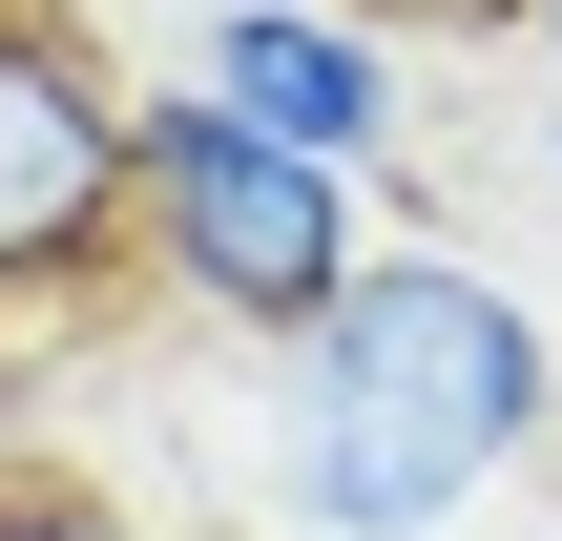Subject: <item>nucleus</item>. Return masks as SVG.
Listing matches in <instances>:
<instances>
[{
    "mask_svg": "<svg viewBox=\"0 0 562 541\" xmlns=\"http://www.w3.org/2000/svg\"><path fill=\"white\" fill-rule=\"evenodd\" d=\"M0 541H167V521H125L104 480H63V459H21V480H0Z\"/></svg>",
    "mask_w": 562,
    "mask_h": 541,
    "instance_id": "obj_5",
    "label": "nucleus"
},
{
    "mask_svg": "<svg viewBox=\"0 0 562 541\" xmlns=\"http://www.w3.org/2000/svg\"><path fill=\"white\" fill-rule=\"evenodd\" d=\"M542 438H562V313L459 229H375L334 271V313H292L250 354L271 541H459Z\"/></svg>",
    "mask_w": 562,
    "mask_h": 541,
    "instance_id": "obj_1",
    "label": "nucleus"
},
{
    "mask_svg": "<svg viewBox=\"0 0 562 541\" xmlns=\"http://www.w3.org/2000/svg\"><path fill=\"white\" fill-rule=\"evenodd\" d=\"M396 208L355 188V167H313V146H271V125H229L209 83H125V292H167L188 334H229V354H271L292 313H334V271L375 250Z\"/></svg>",
    "mask_w": 562,
    "mask_h": 541,
    "instance_id": "obj_2",
    "label": "nucleus"
},
{
    "mask_svg": "<svg viewBox=\"0 0 562 541\" xmlns=\"http://www.w3.org/2000/svg\"><path fill=\"white\" fill-rule=\"evenodd\" d=\"M125 271V63L63 0H0V334Z\"/></svg>",
    "mask_w": 562,
    "mask_h": 541,
    "instance_id": "obj_4",
    "label": "nucleus"
},
{
    "mask_svg": "<svg viewBox=\"0 0 562 541\" xmlns=\"http://www.w3.org/2000/svg\"><path fill=\"white\" fill-rule=\"evenodd\" d=\"M521 167H542V208H562V104H542V146H521Z\"/></svg>",
    "mask_w": 562,
    "mask_h": 541,
    "instance_id": "obj_7",
    "label": "nucleus"
},
{
    "mask_svg": "<svg viewBox=\"0 0 562 541\" xmlns=\"http://www.w3.org/2000/svg\"><path fill=\"white\" fill-rule=\"evenodd\" d=\"M480 21H521V63H562V0H480Z\"/></svg>",
    "mask_w": 562,
    "mask_h": 541,
    "instance_id": "obj_6",
    "label": "nucleus"
},
{
    "mask_svg": "<svg viewBox=\"0 0 562 541\" xmlns=\"http://www.w3.org/2000/svg\"><path fill=\"white\" fill-rule=\"evenodd\" d=\"M167 83H209L229 125H271V146H313V167H355L396 229H417V42L375 21V0H188L167 21Z\"/></svg>",
    "mask_w": 562,
    "mask_h": 541,
    "instance_id": "obj_3",
    "label": "nucleus"
}]
</instances>
